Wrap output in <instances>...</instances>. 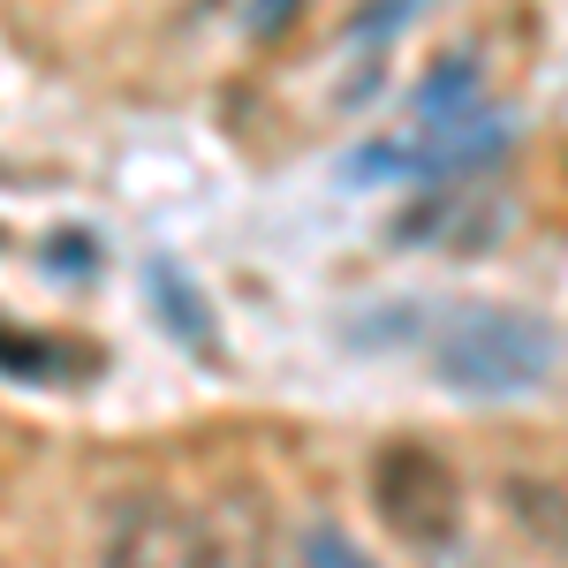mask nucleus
Listing matches in <instances>:
<instances>
[{
	"instance_id": "obj_1",
	"label": "nucleus",
	"mask_w": 568,
	"mask_h": 568,
	"mask_svg": "<svg viewBox=\"0 0 568 568\" xmlns=\"http://www.w3.org/2000/svg\"><path fill=\"white\" fill-rule=\"evenodd\" d=\"M433 372L455 394H530L554 372V326H538L530 311H463L433 349Z\"/></svg>"
},
{
	"instance_id": "obj_2",
	"label": "nucleus",
	"mask_w": 568,
	"mask_h": 568,
	"mask_svg": "<svg viewBox=\"0 0 568 568\" xmlns=\"http://www.w3.org/2000/svg\"><path fill=\"white\" fill-rule=\"evenodd\" d=\"M372 508L387 516L394 538H409V546H447L455 524H463V485H455V470H447L439 447L394 439V447H379V463H372Z\"/></svg>"
},
{
	"instance_id": "obj_3",
	"label": "nucleus",
	"mask_w": 568,
	"mask_h": 568,
	"mask_svg": "<svg viewBox=\"0 0 568 568\" xmlns=\"http://www.w3.org/2000/svg\"><path fill=\"white\" fill-rule=\"evenodd\" d=\"M99 568H220V554L213 530L197 516H182L175 500H122Z\"/></svg>"
},
{
	"instance_id": "obj_4",
	"label": "nucleus",
	"mask_w": 568,
	"mask_h": 568,
	"mask_svg": "<svg viewBox=\"0 0 568 568\" xmlns=\"http://www.w3.org/2000/svg\"><path fill=\"white\" fill-rule=\"evenodd\" d=\"M508 152V122L500 114H470L455 130H433L425 144H379L356 160V175H470V168H493Z\"/></svg>"
},
{
	"instance_id": "obj_5",
	"label": "nucleus",
	"mask_w": 568,
	"mask_h": 568,
	"mask_svg": "<svg viewBox=\"0 0 568 568\" xmlns=\"http://www.w3.org/2000/svg\"><path fill=\"white\" fill-rule=\"evenodd\" d=\"M485 99V69L470 45H455V53H439L433 69L417 77V91H409V114L425 122V130H455V122H470Z\"/></svg>"
},
{
	"instance_id": "obj_6",
	"label": "nucleus",
	"mask_w": 568,
	"mask_h": 568,
	"mask_svg": "<svg viewBox=\"0 0 568 568\" xmlns=\"http://www.w3.org/2000/svg\"><path fill=\"white\" fill-rule=\"evenodd\" d=\"M0 372L23 379V387H77L99 372V356L77 342H53V334H23V326H0Z\"/></svg>"
},
{
	"instance_id": "obj_7",
	"label": "nucleus",
	"mask_w": 568,
	"mask_h": 568,
	"mask_svg": "<svg viewBox=\"0 0 568 568\" xmlns=\"http://www.w3.org/2000/svg\"><path fill=\"white\" fill-rule=\"evenodd\" d=\"M500 500H508V516H516V530L524 538H538L546 554H568V493L554 478H516L500 485Z\"/></svg>"
},
{
	"instance_id": "obj_8",
	"label": "nucleus",
	"mask_w": 568,
	"mask_h": 568,
	"mask_svg": "<svg viewBox=\"0 0 568 568\" xmlns=\"http://www.w3.org/2000/svg\"><path fill=\"white\" fill-rule=\"evenodd\" d=\"M144 288H152V304L168 311V326H175L190 349H197V356L213 349V311H205V296L190 288V273H182L175 258H152V265H144Z\"/></svg>"
},
{
	"instance_id": "obj_9",
	"label": "nucleus",
	"mask_w": 568,
	"mask_h": 568,
	"mask_svg": "<svg viewBox=\"0 0 568 568\" xmlns=\"http://www.w3.org/2000/svg\"><path fill=\"white\" fill-rule=\"evenodd\" d=\"M304 568H372V561H364V546H349V530H342V524L318 516V524L304 530Z\"/></svg>"
},
{
	"instance_id": "obj_10",
	"label": "nucleus",
	"mask_w": 568,
	"mask_h": 568,
	"mask_svg": "<svg viewBox=\"0 0 568 568\" xmlns=\"http://www.w3.org/2000/svg\"><path fill=\"white\" fill-rule=\"evenodd\" d=\"M417 8H425V0H364V16H356L349 31H356V39H364V45H379V39H387V31H402V23H409Z\"/></svg>"
},
{
	"instance_id": "obj_11",
	"label": "nucleus",
	"mask_w": 568,
	"mask_h": 568,
	"mask_svg": "<svg viewBox=\"0 0 568 568\" xmlns=\"http://www.w3.org/2000/svg\"><path fill=\"white\" fill-rule=\"evenodd\" d=\"M296 8H304V0H251V39H281Z\"/></svg>"
},
{
	"instance_id": "obj_12",
	"label": "nucleus",
	"mask_w": 568,
	"mask_h": 568,
	"mask_svg": "<svg viewBox=\"0 0 568 568\" xmlns=\"http://www.w3.org/2000/svg\"><path fill=\"white\" fill-rule=\"evenodd\" d=\"M439 568H485V561H439Z\"/></svg>"
}]
</instances>
